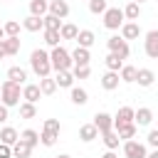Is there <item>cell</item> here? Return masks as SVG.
I'll return each instance as SVG.
<instances>
[{
  "instance_id": "7dc6e473",
  "label": "cell",
  "mask_w": 158,
  "mask_h": 158,
  "mask_svg": "<svg viewBox=\"0 0 158 158\" xmlns=\"http://www.w3.org/2000/svg\"><path fill=\"white\" fill-rule=\"evenodd\" d=\"M146 158H158V148H153L151 153H146Z\"/></svg>"
},
{
  "instance_id": "4fadbf2b",
  "label": "cell",
  "mask_w": 158,
  "mask_h": 158,
  "mask_svg": "<svg viewBox=\"0 0 158 158\" xmlns=\"http://www.w3.org/2000/svg\"><path fill=\"white\" fill-rule=\"evenodd\" d=\"M121 37H123L126 42H128V40H138V37H141V25L126 20V22L121 25Z\"/></svg>"
},
{
  "instance_id": "d6986e66",
  "label": "cell",
  "mask_w": 158,
  "mask_h": 158,
  "mask_svg": "<svg viewBox=\"0 0 158 158\" xmlns=\"http://www.w3.org/2000/svg\"><path fill=\"white\" fill-rule=\"evenodd\" d=\"M17 138H20V133H17L12 126H2V128H0V143H5V146H15Z\"/></svg>"
},
{
  "instance_id": "f546056e",
  "label": "cell",
  "mask_w": 158,
  "mask_h": 158,
  "mask_svg": "<svg viewBox=\"0 0 158 158\" xmlns=\"http://www.w3.org/2000/svg\"><path fill=\"white\" fill-rule=\"evenodd\" d=\"M136 67L133 64H123L121 69H118V77H121V81H126V84H133L136 81Z\"/></svg>"
},
{
  "instance_id": "277c9868",
  "label": "cell",
  "mask_w": 158,
  "mask_h": 158,
  "mask_svg": "<svg viewBox=\"0 0 158 158\" xmlns=\"http://www.w3.org/2000/svg\"><path fill=\"white\" fill-rule=\"evenodd\" d=\"M101 17H104V27H106V30H111V32L121 30V25L126 22V17H123V10H121V7H106V12H104Z\"/></svg>"
},
{
  "instance_id": "83f0119b",
  "label": "cell",
  "mask_w": 158,
  "mask_h": 158,
  "mask_svg": "<svg viewBox=\"0 0 158 158\" xmlns=\"http://www.w3.org/2000/svg\"><path fill=\"white\" fill-rule=\"evenodd\" d=\"M32 156V146H27L25 141L17 138V143L12 146V158H30Z\"/></svg>"
},
{
  "instance_id": "bcb514c9",
  "label": "cell",
  "mask_w": 158,
  "mask_h": 158,
  "mask_svg": "<svg viewBox=\"0 0 158 158\" xmlns=\"http://www.w3.org/2000/svg\"><path fill=\"white\" fill-rule=\"evenodd\" d=\"M5 57H7V52H5V42L0 40V59H5Z\"/></svg>"
},
{
  "instance_id": "52a82bcc",
  "label": "cell",
  "mask_w": 158,
  "mask_h": 158,
  "mask_svg": "<svg viewBox=\"0 0 158 158\" xmlns=\"http://www.w3.org/2000/svg\"><path fill=\"white\" fill-rule=\"evenodd\" d=\"M91 123L96 126V131H99V136H101V133H106V131H111V128H114V116H111V114H106V111H96Z\"/></svg>"
},
{
  "instance_id": "9a60e30c",
  "label": "cell",
  "mask_w": 158,
  "mask_h": 158,
  "mask_svg": "<svg viewBox=\"0 0 158 158\" xmlns=\"http://www.w3.org/2000/svg\"><path fill=\"white\" fill-rule=\"evenodd\" d=\"M99 81H101V89H106V91H114V89H118V84H121V77H118V72H111V69H109V72H106V74H104Z\"/></svg>"
},
{
  "instance_id": "8992f818",
  "label": "cell",
  "mask_w": 158,
  "mask_h": 158,
  "mask_svg": "<svg viewBox=\"0 0 158 158\" xmlns=\"http://www.w3.org/2000/svg\"><path fill=\"white\" fill-rule=\"evenodd\" d=\"M123 143V158H146V146L136 138H128V141H121Z\"/></svg>"
},
{
  "instance_id": "f5cc1de1",
  "label": "cell",
  "mask_w": 158,
  "mask_h": 158,
  "mask_svg": "<svg viewBox=\"0 0 158 158\" xmlns=\"http://www.w3.org/2000/svg\"><path fill=\"white\" fill-rule=\"evenodd\" d=\"M86 2H89V0H86Z\"/></svg>"
},
{
  "instance_id": "d590c367",
  "label": "cell",
  "mask_w": 158,
  "mask_h": 158,
  "mask_svg": "<svg viewBox=\"0 0 158 158\" xmlns=\"http://www.w3.org/2000/svg\"><path fill=\"white\" fill-rule=\"evenodd\" d=\"M2 30H5V37H20V22L17 20H7L2 25Z\"/></svg>"
},
{
  "instance_id": "603a6c76",
  "label": "cell",
  "mask_w": 158,
  "mask_h": 158,
  "mask_svg": "<svg viewBox=\"0 0 158 158\" xmlns=\"http://www.w3.org/2000/svg\"><path fill=\"white\" fill-rule=\"evenodd\" d=\"M74 42H77L79 47H86V49H89V47L96 42V35H94L91 30H79V35H77V40H74Z\"/></svg>"
},
{
  "instance_id": "2e32d148",
  "label": "cell",
  "mask_w": 158,
  "mask_h": 158,
  "mask_svg": "<svg viewBox=\"0 0 158 158\" xmlns=\"http://www.w3.org/2000/svg\"><path fill=\"white\" fill-rule=\"evenodd\" d=\"M151 121H153V111L148 106L136 109V114H133V123L136 126H151Z\"/></svg>"
},
{
  "instance_id": "44dd1931",
  "label": "cell",
  "mask_w": 158,
  "mask_h": 158,
  "mask_svg": "<svg viewBox=\"0 0 158 158\" xmlns=\"http://www.w3.org/2000/svg\"><path fill=\"white\" fill-rule=\"evenodd\" d=\"M7 79L22 86V84H27V69H22V67H10V69H7Z\"/></svg>"
},
{
  "instance_id": "f35d334b",
  "label": "cell",
  "mask_w": 158,
  "mask_h": 158,
  "mask_svg": "<svg viewBox=\"0 0 158 158\" xmlns=\"http://www.w3.org/2000/svg\"><path fill=\"white\" fill-rule=\"evenodd\" d=\"M42 35H44V42L49 44V47H57L59 44V30H42Z\"/></svg>"
},
{
  "instance_id": "74e56055",
  "label": "cell",
  "mask_w": 158,
  "mask_h": 158,
  "mask_svg": "<svg viewBox=\"0 0 158 158\" xmlns=\"http://www.w3.org/2000/svg\"><path fill=\"white\" fill-rule=\"evenodd\" d=\"M106 7H109L106 0H89V12H91V15H104Z\"/></svg>"
},
{
  "instance_id": "b9f144b4",
  "label": "cell",
  "mask_w": 158,
  "mask_h": 158,
  "mask_svg": "<svg viewBox=\"0 0 158 158\" xmlns=\"http://www.w3.org/2000/svg\"><path fill=\"white\" fill-rule=\"evenodd\" d=\"M72 74H74V79H86L91 74V67L89 64L86 67H72Z\"/></svg>"
},
{
  "instance_id": "ac0fdd59",
  "label": "cell",
  "mask_w": 158,
  "mask_h": 158,
  "mask_svg": "<svg viewBox=\"0 0 158 158\" xmlns=\"http://www.w3.org/2000/svg\"><path fill=\"white\" fill-rule=\"evenodd\" d=\"M79 138H81L84 143H91V141H96V138H99V131H96V126H94V123H84V126H79Z\"/></svg>"
},
{
  "instance_id": "484cf974",
  "label": "cell",
  "mask_w": 158,
  "mask_h": 158,
  "mask_svg": "<svg viewBox=\"0 0 158 158\" xmlns=\"http://www.w3.org/2000/svg\"><path fill=\"white\" fill-rule=\"evenodd\" d=\"M123 17H126L128 22H138V17H141V5L131 0V2L123 7Z\"/></svg>"
},
{
  "instance_id": "6da1fadb",
  "label": "cell",
  "mask_w": 158,
  "mask_h": 158,
  "mask_svg": "<svg viewBox=\"0 0 158 158\" xmlns=\"http://www.w3.org/2000/svg\"><path fill=\"white\" fill-rule=\"evenodd\" d=\"M30 69L35 72V77H37V79L49 77V72H52L49 52H44V49H32V54H30Z\"/></svg>"
},
{
  "instance_id": "ab89813d",
  "label": "cell",
  "mask_w": 158,
  "mask_h": 158,
  "mask_svg": "<svg viewBox=\"0 0 158 158\" xmlns=\"http://www.w3.org/2000/svg\"><path fill=\"white\" fill-rule=\"evenodd\" d=\"M42 22H44V30H59V27H62V20L54 17V15H49V12L42 17Z\"/></svg>"
},
{
  "instance_id": "d6a6232c",
  "label": "cell",
  "mask_w": 158,
  "mask_h": 158,
  "mask_svg": "<svg viewBox=\"0 0 158 158\" xmlns=\"http://www.w3.org/2000/svg\"><path fill=\"white\" fill-rule=\"evenodd\" d=\"M2 42H5V52H7V57H15V54L20 52V37H5Z\"/></svg>"
},
{
  "instance_id": "7a4b0ae2",
  "label": "cell",
  "mask_w": 158,
  "mask_h": 158,
  "mask_svg": "<svg viewBox=\"0 0 158 158\" xmlns=\"http://www.w3.org/2000/svg\"><path fill=\"white\" fill-rule=\"evenodd\" d=\"M20 99H22V86L15 84V81H10V79H5L0 84V101L7 109H12V106H20Z\"/></svg>"
},
{
  "instance_id": "7402d4cb",
  "label": "cell",
  "mask_w": 158,
  "mask_h": 158,
  "mask_svg": "<svg viewBox=\"0 0 158 158\" xmlns=\"http://www.w3.org/2000/svg\"><path fill=\"white\" fill-rule=\"evenodd\" d=\"M69 99H72V104L84 106V104L89 101V94H86V89H81V86H72V89H69Z\"/></svg>"
},
{
  "instance_id": "5b68a950",
  "label": "cell",
  "mask_w": 158,
  "mask_h": 158,
  "mask_svg": "<svg viewBox=\"0 0 158 158\" xmlns=\"http://www.w3.org/2000/svg\"><path fill=\"white\" fill-rule=\"evenodd\" d=\"M106 47H109V52L118 54L121 59H126V57L131 54V47H128V42H126L121 35H111V37L106 40Z\"/></svg>"
},
{
  "instance_id": "f6af8a7d",
  "label": "cell",
  "mask_w": 158,
  "mask_h": 158,
  "mask_svg": "<svg viewBox=\"0 0 158 158\" xmlns=\"http://www.w3.org/2000/svg\"><path fill=\"white\" fill-rule=\"evenodd\" d=\"M7 118H10V109H7V106L0 101V123H5Z\"/></svg>"
},
{
  "instance_id": "60d3db41",
  "label": "cell",
  "mask_w": 158,
  "mask_h": 158,
  "mask_svg": "<svg viewBox=\"0 0 158 158\" xmlns=\"http://www.w3.org/2000/svg\"><path fill=\"white\" fill-rule=\"evenodd\" d=\"M42 128L44 131H52V133H62V123H59V118H44V123H42Z\"/></svg>"
},
{
  "instance_id": "ee69618b",
  "label": "cell",
  "mask_w": 158,
  "mask_h": 158,
  "mask_svg": "<svg viewBox=\"0 0 158 158\" xmlns=\"http://www.w3.org/2000/svg\"><path fill=\"white\" fill-rule=\"evenodd\" d=\"M0 158H12V146L0 143Z\"/></svg>"
},
{
  "instance_id": "c3c4849f",
  "label": "cell",
  "mask_w": 158,
  "mask_h": 158,
  "mask_svg": "<svg viewBox=\"0 0 158 158\" xmlns=\"http://www.w3.org/2000/svg\"><path fill=\"white\" fill-rule=\"evenodd\" d=\"M101 158H118V156H116V153H114V151H106V153H104V156H101Z\"/></svg>"
},
{
  "instance_id": "7c38bea8",
  "label": "cell",
  "mask_w": 158,
  "mask_h": 158,
  "mask_svg": "<svg viewBox=\"0 0 158 158\" xmlns=\"http://www.w3.org/2000/svg\"><path fill=\"white\" fill-rule=\"evenodd\" d=\"M114 131L118 133V138L121 141H128V138H136V131H138V126L131 121V123H114Z\"/></svg>"
},
{
  "instance_id": "4dcf8cb0",
  "label": "cell",
  "mask_w": 158,
  "mask_h": 158,
  "mask_svg": "<svg viewBox=\"0 0 158 158\" xmlns=\"http://www.w3.org/2000/svg\"><path fill=\"white\" fill-rule=\"evenodd\" d=\"M47 5H49V0H30V15L44 17L47 15Z\"/></svg>"
},
{
  "instance_id": "f1b7e54d",
  "label": "cell",
  "mask_w": 158,
  "mask_h": 158,
  "mask_svg": "<svg viewBox=\"0 0 158 158\" xmlns=\"http://www.w3.org/2000/svg\"><path fill=\"white\" fill-rule=\"evenodd\" d=\"M77 35H79V27H77V25L62 22V27H59V37H62V40H77Z\"/></svg>"
},
{
  "instance_id": "f907efd6",
  "label": "cell",
  "mask_w": 158,
  "mask_h": 158,
  "mask_svg": "<svg viewBox=\"0 0 158 158\" xmlns=\"http://www.w3.org/2000/svg\"><path fill=\"white\" fill-rule=\"evenodd\" d=\"M133 2H138V5H141V2H146V0H133Z\"/></svg>"
},
{
  "instance_id": "ba28073f",
  "label": "cell",
  "mask_w": 158,
  "mask_h": 158,
  "mask_svg": "<svg viewBox=\"0 0 158 158\" xmlns=\"http://www.w3.org/2000/svg\"><path fill=\"white\" fill-rule=\"evenodd\" d=\"M143 49L151 59H158V30H148L143 40Z\"/></svg>"
},
{
  "instance_id": "ffe728a7",
  "label": "cell",
  "mask_w": 158,
  "mask_h": 158,
  "mask_svg": "<svg viewBox=\"0 0 158 158\" xmlns=\"http://www.w3.org/2000/svg\"><path fill=\"white\" fill-rule=\"evenodd\" d=\"M22 27H25L27 32H40V30H44V22H42V17H37V15H27V17L22 20Z\"/></svg>"
},
{
  "instance_id": "3957f363",
  "label": "cell",
  "mask_w": 158,
  "mask_h": 158,
  "mask_svg": "<svg viewBox=\"0 0 158 158\" xmlns=\"http://www.w3.org/2000/svg\"><path fill=\"white\" fill-rule=\"evenodd\" d=\"M49 62H52V69L54 72H62V69H72L74 67V62H72V54L64 49V47H52V52H49Z\"/></svg>"
},
{
  "instance_id": "681fc988",
  "label": "cell",
  "mask_w": 158,
  "mask_h": 158,
  "mask_svg": "<svg viewBox=\"0 0 158 158\" xmlns=\"http://www.w3.org/2000/svg\"><path fill=\"white\" fill-rule=\"evenodd\" d=\"M54 158H72V156H67V153H59V156H54Z\"/></svg>"
},
{
  "instance_id": "cb8c5ba5",
  "label": "cell",
  "mask_w": 158,
  "mask_h": 158,
  "mask_svg": "<svg viewBox=\"0 0 158 158\" xmlns=\"http://www.w3.org/2000/svg\"><path fill=\"white\" fill-rule=\"evenodd\" d=\"M133 114H136V109L121 106V109L116 111V116H114V123H131V121H133Z\"/></svg>"
},
{
  "instance_id": "7bdbcfd3",
  "label": "cell",
  "mask_w": 158,
  "mask_h": 158,
  "mask_svg": "<svg viewBox=\"0 0 158 158\" xmlns=\"http://www.w3.org/2000/svg\"><path fill=\"white\" fill-rule=\"evenodd\" d=\"M146 143H148L151 148H158V128H151V131H148V136H146Z\"/></svg>"
},
{
  "instance_id": "816d5d0a",
  "label": "cell",
  "mask_w": 158,
  "mask_h": 158,
  "mask_svg": "<svg viewBox=\"0 0 158 158\" xmlns=\"http://www.w3.org/2000/svg\"><path fill=\"white\" fill-rule=\"evenodd\" d=\"M0 2H7V0H0Z\"/></svg>"
},
{
  "instance_id": "8fae6325",
  "label": "cell",
  "mask_w": 158,
  "mask_h": 158,
  "mask_svg": "<svg viewBox=\"0 0 158 158\" xmlns=\"http://www.w3.org/2000/svg\"><path fill=\"white\" fill-rule=\"evenodd\" d=\"M42 99V91H40V84H22V101H30V104H37Z\"/></svg>"
},
{
  "instance_id": "d4e9b609",
  "label": "cell",
  "mask_w": 158,
  "mask_h": 158,
  "mask_svg": "<svg viewBox=\"0 0 158 158\" xmlns=\"http://www.w3.org/2000/svg\"><path fill=\"white\" fill-rule=\"evenodd\" d=\"M101 141H104V146H106V151H116L118 148V143H121V138H118V133L111 128V131H106V133H101Z\"/></svg>"
},
{
  "instance_id": "1f68e13d",
  "label": "cell",
  "mask_w": 158,
  "mask_h": 158,
  "mask_svg": "<svg viewBox=\"0 0 158 158\" xmlns=\"http://www.w3.org/2000/svg\"><path fill=\"white\" fill-rule=\"evenodd\" d=\"M20 141H25L27 146H32V148H35V146L40 143V133H37L35 128H25V131L20 133Z\"/></svg>"
},
{
  "instance_id": "e0dca14e",
  "label": "cell",
  "mask_w": 158,
  "mask_h": 158,
  "mask_svg": "<svg viewBox=\"0 0 158 158\" xmlns=\"http://www.w3.org/2000/svg\"><path fill=\"white\" fill-rule=\"evenodd\" d=\"M54 81H57L59 89H72V86H74V74H72V69H62V72H57Z\"/></svg>"
},
{
  "instance_id": "e575fe53",
  "label": "cell",
  "mask_w": 158,
  "mask_h": 158,
  "mask_svg": "<svg viewBox=\"0 0 158 158\" xmlns=\"http://www.w3.org/2000/svg\"><path fill=\"white\" fill-rule=\"evenodd\" d=\"M20 116L22 118H35L37 116V106L30 101H20Z\"/></svg>"
},
{
  "instance_id": "8d00e7d4",
  "label": "cell",
  "mask_w": 158,
  "mask_h": 158,
  "mask_svg": "<svg viewBox=\"0 0 158 158\" xmlns=\"http://www.w3.org/2000/svg\"><path fill=\"white\" fill-rule=\"evenodd\" d=\"M57 138H59V136H57V133H52V131H44V128L40 131V143H42V146H47V148H52V146L57 143Z\"/></svg>"
},
{
  "instance_id": "5bb4252c",
  "label": "cell",
  "mask_w": 158,
  "mask_h": 158,
  "mask_svg": "<svg viewBox=\"0 0 158 158\" xmlns=\"http://www.w3.org/2000/svg\"><path fill=\"white\" fill-rule=\"evenodd\" d=\"M69 54H72L74 67H86V64L91 62V54H89V49H86V47H79V44H77V49H74V52H69Z\"/></svg>"
},
{
  "instance_id": "836d02e7",
  "label": "cell",
  "mask_w": 158,
  "mask_h": 158,
  "mask_svg": "<svg viewBox=\"0 0 158 158\" xmlns=\"http://www.w3.org/2000/svg\"><path fill=\"white\" fill-rule=\"evenodd\" d=\"M104 62H106V69H111V72H118V69L123 67V59H121L118 54H114V52H109Z\"/></svg>"
},
{
  "instance_id": "4316f807",
  "label": "cell",
  "mask_w": 158,
  "mask_h": 158,
  "mask_svg": "<svg viewBox=\"0 0 158 158\" xmlns=\"http://www.w3.org/2000/svg\"><path fill=\"white\" fill-rule=\"evenodd\" d=\"M40 91H42V96H52V94L57 91L54 77H42V79H40Z\"/></svg>"
},
{
  "instance_id": "9c48e42d",
  "label": "cell",
  "mask_w": 158,
  "mask_h": 158,
  "mask_svg": "<svg viewBox=\"0 0 158 158\" xmlns=\"http://www.w3.org/2000/svg\"><path fill=\"white\" fill-rule=\"evenodd\" d=\"M47 12L54 15V17H59V20H64V17L69 15V2H67V0H49Z\"/></svg>"
},
{
  "instance_id": "30bf717a",
  "label": "cell",
  "mask_w": 158,
  "mask_h": 158,
  "mask_svg": "<svg viewBox=\"0 0 158 158\" xmlns=\"http://www.w3.org/2000/svg\"><path fill=\"white\" fill-rule=\"evenodd\" d=\"M153 81H156V72H153V69L143 67V69H138V72H136V84H138V86L148 89V86H153Z\"/></svg>"
}]
</instances>
